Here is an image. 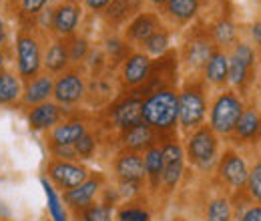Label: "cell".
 Here are the masks:
<instances>
[{
  "label": "cell",
  "instance_id": "obj_12",
  "mask_svg": "<svg viewBox=\"0 0 261 221\" xmlns=\"http://www.w3.org/2000/svg\"><path fill=\"white\" fill-rule=\"evenodd\" d=\"M115 171L121 177V181H130V183H139L145 177V163L137 153H125L117 159L115 163Z\"/></svg>",
  "mask_w": 261,
  "mask_h": 221
},
{
  "label": "cell",
  "instance_id": "obj_45",
  "mask_svg": "<svg viewBox=\"0 0 261 221\" xmlns=\"http://www.w3.org/2000/svg\"><path fill=\"white\" fill-rule=\"evenodd\" d=\"M4 38V22H2V18H0V40Z\"/></svg>",
  "mask_w": 261,
  "mask_h": 221
},
{
  "label": "cell",
  "instance_id": "obj_29",
  "mask_svg": "<svg viewBox=\"0 0 261 221\" xmlns=\"http://www.w3.org/2000/svg\"><path fill=\"white\" fill-rule=\"evenodd\" d=\"M207 221H231V207L227 199H215L209 203Z\"/></svg>",
  "mask_w": 261,
  "mask_h": 221
},
{
  "label": "cell",
  "instance_id": "obj_14",
  "mask_svg": "<svg viewBox=\"0 0 261 221\" xmlns=\"http://www.w3.org/2000/svg\"><path fill=\"white\" fill-rule=\"evenodd\" d=\"M59 119H61V109L53 103H40L29 115V123L33 129H48V127L57 125Z\"/></svg>",
  "mask_w": 261,
  "mask_h": 221
},
{
  "label": "cell",
  "instance_id": "obj_42",
  "mask_svg": "<svg viewBox=\"0 0 261 221\" xmlns=\"http://www.w3.org/2000/svg\"><path fill=\"white\" fill-rule=\"evenodd\" d=\"M85 2H87V6L91 10H102V8H107L111 4V0H85Z\"/></svg>",
  "mask_w": 261,
  "mask_h": 221
},
{
  "label": "cell",
  "instance_id": "obj_24",
  "mask_svg": "<svg viewBox=\"0 0 261 221\" xmlns=\"http://www.w3.org/2000/svg\"><path fill=\"white\" fill-rule=\"evenodd\" d=\"M68 48H66L65 44L59 40V42H55L50 48H48V53H46V57H44V64H46V68L48 70H53V72H59V70H63L66 64H68Z\"/></svg>",
  "mask_w": 261,
  "mask_h": 221
},
{
  "label": "cell",
  "instance_id": "obj_46",
  "mask_svg": "<svg viewBox=\"0 0 261 221\" xmlns=\"http://www.w3.org/2000/svg\"><path fill=\"white\" fill-rule=\"evenodd\" d=\"M2 64H4V55L0 53V68H2Z\"/></svg>",
  "mask_w": 261,
  "mask_h": 221
},
{
  "label": "cell",
  "instance_id": "obj_15",
  "mask_svg": "<svg viewBox=\"0 0 261 221\" xmlns=\"http://www.w3.org/2000/svg\"><path fill=\"white\" fill-rule=\"evenodd\" d=\"M229 70V57L221 51H213L209 61L205 63V77L207 81L215 83V85H223L227 81Z\"/></svg>",
  "mask_w": 261,
  "mask_h": 221
},
{
  "label": "cell",
  "instance_id": "obj_43",
  "mask_svg": "<svg viewBox=\"0 0 261 221\" xmlns=\"http://www.w3.org/2000/svg\"><path fill=\"white\" fill-rule=\"evenodd\" d=\"M251 34H253V40H255L257 44H261V20L253 24V29H251Z\"/></svg>",
  "mask_w": 261,
  "mask_h": 221
},
{
  "label": "cell",
  "instance_id": "obj_5",
  "mask_svg": "<svg viewBox=\"0 0 261 221\" xmlns=\"http://www.w3.org/2000/svg\"><path fill=\"white\" fill-rule=\"evenodd\" d=\"M18 53V70L22 77H33L40 68V48L38 42L29 34H20L16 40Z\"/></svg>",
  "mask_w": 261,
  "mask_h": 221
},
{
  "label": "cell",
  "instance_id": "obj_3",
  "mask_svg": "<svg viewBox=\"0 0 261 221\" xmlns=\"http://www.w3.org/2000/svg\"><path fill=\"white\" fill-rule=\"evenodd\" d=\"M205 99L199 89H185L177 96V119L185 129H193L201 125L205 117Z\"/></svg>",
  "mask_w": 261,
  "mask_h": 221
},
{
  "label": "cell",
  "instance_id": "obj_16",
  "mask_svg": "<svg viewBox=\"0 0 261 221\" xmlns=\"http://www.w3.org/2000/svg\"><path fill=\"white\" fill-rule=\"evenodd\" d=\"M159 29V22H157V16L153 14H139L127 29V36L130 40H137V42H145L153 32H157Z\"/></svg>",
  "mask_w": 261,
  "mask_h": 221
},
{
  "label": "cell",
  "instance_id": "obj_27",
  "mask_svg": "<svg viewBox=\"0 0 261 221\" xmlns=\"http://www.w3.org/2000/svg\"><path fill=\"white\" fill-rule=\"evenodd\" d=\"M137 6L135 0H111L107 6V18L113 22H121L130 14V10Z\"/></svg>",
  "mask_w": 261,
  "mask_h": 221
},
{
  "label": "cell",
  "instance_id": "obj_11",
  "mask_svg": "<svg viewBox=\"0 0 261 221\" xmlns=\"http://www.w3.org/2000/svg\"><path fill=\"white\" fill-rule=\"evenodd\" d=\"M113 121L121 129H129L143 123V101L141 99H127L113 111Z\"/></svg>",
  "mask_w": 261,
  "mask_h": 221
},
{
  "label": "cell",
  "instance_id": "obj_9",
  "mask_svg": "<svg viewBox=\"0 0 261 221\" xmlns=\"http://www.w3.org/2000/svg\"><path fill=\"white\" fill-rule=\"evenodd\" d=\"M53 91H55V96H57L59 103L70 105V103H76V101L83 99V95H85V83H83V79L76 72H66V75H63L57 81Z\"/></svg>",
  "mask_w": 261,
  "mask_h": 221
},
{
  "label": "cell",
  "instance_id": "obj_33",
  "mask_svg": "<svg viewBox=\"0 0 261 221\" xmlns=\"http://www.w3.org/2000/svg\"><path fill=\"white\" fill-rule=\"evenodd\" d=\"M95 147H97V143H95V139L91 137V135H83L76 143H74V151H76V155L83 159H89L93 153H95Z\"/></svg>",
  "mask_w": 261,
  "mask_h": 221
},
{
  "label": "cell",
  "instance_id": "obj_30",
  "mask_svg": "<svg viewBox=\"0 0 261 221\" xmlns=\"http://www.w3.org/2000/svg\"><path fill=\"white\" fill-rule=\"evenodd\" d=\"M167 46H169V34H167L165 31L153 32V34L145 40V48H147V53H149V55H155V57L163 55L165 51H167Z\"/></svg>",
  "mask_w": 261,
  "mask_h": 221
},
{
  "label": "cell",
  "instance_id": "obj_22",
  "mask_svg": "<svg viewBox=\"0 0 261 221\" xmlns=\"http://www.w3.org/2000/svg\"><path fill=\"white\" fill-rule=\"evenodd\" d=\"M259 125H261V119L259 115L255 113V111H243V115L239 117V121H237V125H235V133H237V137L239 139H255L257 137V133H259Z\"/></svg>",
  "mask_w": 261,
  "mask_h": 221
},
{
  "label": "cell",
  "instance_id": "obj_25",
  "mask_svg": "<svg viewBox=\"0 0 261 221\" xmlns=\"http://www.w3.org/2000/svg\"><path fill=\"white\" fill-rule=\"evenodd\" d=\"M20 95V83L10 72H0V105H8Z\"/></svg>",
  "mask_w": 261,
  "mask_h": 221
},
{
  "label": "cell",
  "instance_id": "obj_26",
  "mask_svg": "<svg viewBox=\"0 0 261 221\" xmlns=\"http://www.w3.org/2000/svg\"><path fill=\"white\" fill-rule=\"evenodd\" d=\"M213 53V46L209 44V40H193L187 48V61L191 66H203L209 61Z\"/></svg>",
  "mask_w": 261,
  "mask_h": 221
},
{
  "label": "cell",
  "instance_id": "obj_13",
  "mask_svg": "<svg viewBox=\"0 0 261 221\" xmlns=\"http://www.w3.org/2000/svg\"><path fill=\"white\" fill-rule=\"evenodd\" d=\"M79 18H81V12L74 4H61L53 14V27L59 34L68 36L74 32L76 24H79Z\"/></svg>",
  "mask_w": 261,
  "mask_h": 221
},
{
  "label": "cell",
  "instance_id": "obj_38",
  "mask_svg": "<svg viewBox=\"0 0 261 221\" xmlns=\"http://www.w3.org/2000/svg\"><path fill=\"white\" fill-rule=\"evenodd\" d=\"M119 219L121 221H149V213L143 211V209L130 207V209H123V211L119 213Z\"/></svg>",
  "mask_w": 261,
  "mask_h": 221
},
{
  "label": "cell",
  "instance_id": "obj_17",
  "mask_svg": "<svg viewBox=\"0 0 261 221\" xmlns=\"http://www.w3.org/2000/svg\"><path fill=\"white\" fill-rule=\"evenodd\" d=\"M153 141V133H151V127L145 125V123H139L135 127L125 129V135H123V143L133 149V151H139V149H145L149 147Z\"/></svg>",
  "mask_w": 261,
  "mask_h": 221
},
{
  "label": "cell",
  "instance_id": "obj_28",
  "mask_svg": "<svg viewBox=\"0 0 261 221\" xmlns=\"http://www.w3.org/2000/svg\"><path fill=\"white\" fill-rule=\"evenodd\" d=\"M247 77H249V66L243 64L239 59L231 57L229 59V70H227V81H231L233 85L241 87L247 83Z\"/></svg>",
  "mask_w": 261,
  "mask_h": 221
},
{
  "label": "cell",
  "instance_id": "obj_2",
  "mask_svg": "<svg viewBox=\"0 0 261 221\" xmlns=\"http://www.w3.org/2000/svg\"><path fill=\"white\" fill-rule=\"evenodd\" d=\"M243 115V103L235 93H223L211 109V129L213 133H231L239 117Z\"/></svg>",
  "mask_w": 261,
  "mask_h": 221
},
{
  "label": "cell",
  "instance_id": "obj_35",
  "mask_svg": "<svg viewBox=\"0 0 261 221\" xmlns=\"http://www.w3.org/2000/svg\"><path fill=\"white\" fill-rule=\"evenodd\" d=\"M85 221H111V209L107 205H93L85 211Z\"/></svg>",
  "mask_w": 261,
  "mask_h": 221
},
{
  "label": "cell",
  "instance_id": "obj_4",
  "mask_svg": "<svg viewBox=\"0 0 261 221\" xmlns=\"http://www.w3.org/2000/svg\"><path fill=\"white\" fill-rule=\"evenodd\" d=\"M187 155L199 167H209L213 163V159L217 155V137L213 129L203 127L193 133V137L187 143Z\"/></svg>",
  "mask_w": 261,
  "mask_h": 221
},
{
  "label": "cell",
  "instance_id": "obj_41",
  "mask_svg": "<svg viewBox=\"0 0 261 221\" xmlns=\"http://www.w3.org/2000/svg\"><path fill=\"white\" fill-rule=\"evenodd\" d=\"M243 221H261V205H255V207L247 209L245 215H243Z\"/></svg>",
  "mask_w": 261,
  "mask_h": 221
},
{
  "label": "cell",
  "instance_id": "obj_32",
  "mask_svg": "<svg viewBox=\"0 0 261 221\" xmlns=\"http://www.w3.org/2000/svg\"><path fill=\"white\" fill-rule=\"evenodd\" d=\"M213 36H215V40L219 44H231L235 40V27H233V22L229 18H223L221 22H217L215 29H213Z\"/></svg>",
  "mask_w": 261,
  "mask_h": 221
},
{
  "label": "cell",
  "instance_id": "obj_1",
  "mask_svg": "<svg viewBox=\"0 0 261 221\" xmlns=\"http://www.w3.org/2000/svg\"><path fill=\"white\" fill-rule=\"evenodd\" d=\"M143 123L159 131L171 129L177 123V95L161 89L143 101Z\"/></svg>",
  "mask_w": 261,
  "mask_h": 221
},
{
  "label": "cell",
  "instance_id": "obj_23",
  "mask_svg": "<svg viewBox=\"0 0 261 221\" xmlns=\"http://www.w3.org/2000/svg\"><path fill=\"white\" fill-rule=\"evenodd\" d=\"M197 10H199V0H169L167 2V12L181 22L191 20L197 14Z\"/></svg>",
  "mask_w": 261,
  "mask_h": 221
},
{
  "label": "cell",
  "instance_id": "obj_20",
  "mask_svg": "<svg viewBox=\"0 0 261 221\" xmlns=\"http://www.w3.org/2000/svg\"><path fill=\"white\" fill-rule=\"evenodd\" d=\"M83 135H87V129H85L83 123H66V125H59L53 131V141H55V145L70 147Z\"/></svg>",
  "mask_w": 261,
  "mask_h": 221
},
{
  "label": "cell",
  "instance_id": "obj_19",
  "mask_svg": "<svg viewBox=\"0 0 261 221\" xmlns=\"http://www.w3.org/2000/svg\"><path fill=\"white\" fill-rule=\"evenodd\" d=\"M55 85H53V79L50 77H36L34 81L29 83L27 87V93H24V101L29 105H38V103H44L50 93H53Z\"/></svg>",
  "mask_w": 261,
  "mask_h": 221
},
{
  "label": "cell",
  "instance_id": "obj_39",
  "mask_svg": "<svg viewBox=\"0 0 261 221\" xmlns=\"http://www.w3.org/2000/svg\"><path fill=\"white\" fill-rule=\"evenodd\" d=\"M48 0H22V12L27 14H40Z\"/></svg>",
  "mask_w": 261,
  "mask_h": 221
},
{
  "label": "cell",
  "instance_id": "obj_40",
  "mask_svg": "<svg viewBox=\"0 0 261 221\" xmlns=\"http://www.w3.org/2000/svg\"><path fill=\"white\" fill-rule=\"evenodd\" d=\"M53 151H55V155H59V157H63V159H74L76 157V151H74V149H70V147H63V145H57Z\"/></svg>",
  "mask_w": 261,
  "mask_h": 221
},
{
  "label": "cell",
  "instance_id": "obj_8",
  "mask_svg": "<svg viewBox=\"0 0 261 221\" xmlns=\"http://www.w3.org/2000/svg\"><path fill=\"white\" fill-rule=\"evenodd\" d=\"M219 173H221V177L227 183H231L233 187H241L243 183H247V177H249V171H247L245 161L239 157L235 151H227L221 157Z\"/></svg>",
  "mask_w": 261,
  "mask_h": 221
},
{
  "label": "cell",
  "instance_id": "obj_36",
  "mask_svg": "<svg viewBox=\"0 0 261 221\" xmlns=\"http://www.w3.org/2000/svg\"><path fill=\"white\" fill-rule=\"evenodd\" d=\"M233 57H235V59H239L243 64H247L249 68H251L253 63H255V53H253V48H251V46H247V44H243V42L235 46Z\"/></svg>",
  "mask_w": 261,
  "mask_h": 221
},
{
  "label": "cell",
  "instance_id": "obj_6",
  "mask_svg": "<svg viewBox=\"0 0 261 221\" xmlns=\"http://www.w3.org/2000/svg\"><path fill=\"white\" fill-rule=\"evenodd\" d=\"M163 173H161V181L165 183V187L173 189L183 173V149L177 143H169L165 145L163 149Z\"/></svg>",
  "mask_w": 261,
  "mask_h": 221
},
{
  "label": "cell",
  "instance_id": "obj_31",
  "mask_svg": "<svg viewBox=\"0 0 261 221\" xmlns=\"http://www.w3.org/2000/svg\"><path fill=\"white\" fill-rule=\"evenodd\" d=\"M42 185H44V191H46V199H48V211H50V215H53V219L55 221H66V213L65 209H63V205H61V199H59V195L55 193V189L42 179Z\"/></svg>",
  "mask_w": 261,
  "mask_h": 221
},
{
  "label": "cell",
  "instance_id": "obj_44",
  "mask_svg": "<svg viewBox=\"0 0 261 221\" xmlns=\"http://www.w3.org/2000/svg\"><path fill=\"white\" fill-rule=\"evenodd\" d=\"M149 2H153V4H157V6H163V4H167L169 0H149Z\"/></svg>",
  "mask_w": 261,
  "mask_h": 221
},
{
  "label": "cell",
  "instance_id": "obj_37",
  "mask_svg": "<svg viewBox=\"0 0 261 221\" xmlns=\"http://www.w3.org/2000/svg\"><path fill=\"white\" fill-rule=\"evenodd\" d=\"M87 51H89V42L85 38L74 40V44H70V48H68V59L70 61H81V59H85Z\"/></svg>",
  "mask_w": 261,
  "mask_h": 221
},
{
  "label": "cell",
  "instance_id": "obj_18",
  "mask_svg": "<svg viewBox=\"0 0 261 221\" xmlns=\"http://www.w3.org/2000/svg\"><path fill=\"white\" fill-rule=\"evenodd\" d=\"M98 191V181L97 179H89L85 183H81L74 189H68L65 193V199L72 205V207H85L93 201V197Z\"/></svg>",
  "mask_w": 261,
  "mask_h": 221
},
{
  "label": "cell",
  "instance_id": "obj_34",
  "mask_svg": "<svg viewBox=\"0 0 261 221\" xmlns=\"http://www.w3.org/2000/svg\"><path fill=\"white\" fill-rule=\"evenodd\" d=\"M247 185H249V191L251 195L261 201V163H257L251 171H249V177H247Z\"/></svg>",
  "mask_w": 261,
  "mask_h": 221
},
{
  "label": "cell",
  "instance_id": "obj_10",
  "mask_svg": "<svg viewBox=\"0 0 261 221\" xmlns=\"http://www.w3.org/2000/svg\"><path fill=\"white\" fill-rule=\"evenodd\" d=\"M149 72H151V59L143 53L130 55L125 66H123V79L129 87H137L143 81H147Z\"/></svg>",
  "mask_w": 261,
  "mask_h": 221
},
{
  "label": "cell",
  "instance_id": "obj_7",
  "mask_svg": "<svg viewBox=\"0 0 261 221\" xmlns=\"http://www.w3.org/2000/svg\"><path fill=\"white\" fill-rule=\"evenodd\" d=\"M48 173L50 177L63 187V189H74L79 187L81 183L87 181V169L85 167H79L70 161H59V163H53L48 167Z\"/></svg>",
  "mask_w": 261,
  "mask_h": 221
},
{
  "label": "cell",
  "instance_id": "obj_47",
  "mask_svg": "<svg viewBox=\"0 0 261 221\" xmlns=\"http://www.w3.org/2000/svg\"><path fill=\"white\" fill-rule=\"evenodd\" d=\"M259 137H261V125H259Z\"/></svg>",
  "mask_w": 261,
  "mask_h": 221
},
{
  "label": "cell",
  "instance_id": "obj_21",
  "mask_svg": "<svg viewBox=\"0 0 261 221\" xmlns=\"http://www.w3.org/2000/svg\"><path fill=\"white\" fill-rule=\"evenodd\" d=\"M143 163H145V175L157 187L161 183V173H163V151H161V147H151L145 153Z\"/></svg>",
  "mask_w": 261,
  "mask_h": 221
}]
</instances>
